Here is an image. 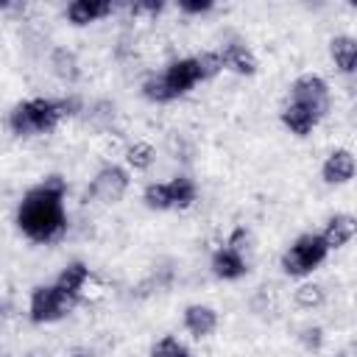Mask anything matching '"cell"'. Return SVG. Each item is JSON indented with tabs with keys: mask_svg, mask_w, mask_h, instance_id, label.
<instances>
[{
	"mask_svg": "<svg viewBox=\"0 0 357 357\" xmlns=\"http://www.w3.org/2000/svg\"><path fill=\"white\" fill-rule=\"evenodd\" d=\"M282 120H284V126H287L293 134L304 137V134H310V131L315 128V123H318L321 117H318V114H312L310 109L298 106V103H290V106H284V112H282Z\"/></svg>",
	"mask_w": 357,
	"mask_h": 357,
	"instance_id": "obj_14",
	"label": "cell"
},
{
	"mask_svg": "<svg viewBox=\"0 0 357 357\" xmlns=\"http://www.w3.org/2000/svg\"><path fill=\"white\" fill-rule=\"evenodd\" d=\"M304 340H307V346H318L321 343V329H304Z\"/></svg>",
	"mask_w": 357,
	"mask_h": 357,
	"instance_id": "obj_26",
	"label": "cell"
},
{
	"mask_svg": "<svg viewBox=\"0 0 357 357\" xmlns=\"http://www.w3.org/2000/svg\"><path fill=\"white\" fill-rule=\"evenodd\" d=\"M329 50H332L335 64L343 73H354V64H357V42L351 36H335Z\"/></svg>",
	"mask_w": 357,
	"mask_h": 357,
	"instance_id": "obj_15",
	"label": "cell"
},
{
	"mask_svg": "<svg viewBox=\"0 0 357 357\" xmlns=\"http://www.w3.org/2000/svg\"><path fill=\"white\" fill-rule=\"evenodd\" d=\"M212 271L220 276V279H240L248 268H245V259L240 251L234 248H223L212 257Z\"/></svg>",
	"mask_w": 357,
	"mask_h": 357,
	"instance_id": "obj_12",
	"label": "cell"
},
{
	"mask_svg": "<svg viewBox=\"0 0 357 357\" xmlns=\"http://www.w3.org/2000/svg\"><path fill=\"white\" fill-rule=\"evenodd\" d=\"M321 237H324L326 248H340L354 237V220L349 215H335V218H329Z\"/></svg>",
	"mask_w": 357,
	"mask_h": 357,
	"instance_id": "obj_13",
	"label": "cell"
},
{
	"mask_svg": "<svg viewBox=\"0 0 357 357\" xmlns=\"http://www.w3.org/2000/svg\"><path fill=\"white\" fill-rule=\"evenodd\" d=\"M64 178L61 176H47L39 187H33L17 212V223L20 229L36 240V243H47L56 240L64 231Z\"/></svg>",
	"mask_w": 357,
	"mask_h": 357,
	"instance_id": "obj_1",
	"label": "cell"
},
{
	"mask_svg": "<svg viewBox=\"0 0 357 357\" xmlns=\"http://www.w3.org/2000/svg\"><path fill=\"white\" fill-rule=\"evenodd\" d=\"M181 8H184L187 14H201V11H209L212 3H209V0H181Z\"/></svg>",
	"mask_w": 357,
	"mask_h": 357,
	"instance_id": "obj_25",
	"label": "cell"
},
{
	"mask_svg": "<svg viewBox=\"0 0 357 357\" xmlns=\"http://www.w3.org/2000/svg\"><path fill=\"white\" fill-rule=\"evenodd\" d=\"M201 78H204V75H201L198 59H178V61H173V64L167 67V73L162 75V81H165V86L170 89L173 98H178V95H184L187 89H192Z\"/></svg>",
	"mask_w": 357,
	"mask_h": 357,
	"instance_id": "obj_7",
	"label": "cell"
},
{
	"mask_svg": "<svg viewBox=\"0 0 357 357\" xmlns=\"http://www.w3.org/2000/svg\"><path fill=\"white\" fill-rule=\"evenodd\" d=\"M53 67H56V73L61 75V78H75L78 75V70H75V59H73V53H67V50H56L53 53Z\"/></svg>",
	"mask_w": 357,
	"mask_h": 357,
	"instance_id": "obj_22",
	"label": "cell"
},
{
	"mask_svg": "<svg viewBox=\"0 0 357 357\" xmlns=\"http://www.w3.org/2000/svg\"><path fill=\"white\" fill-rule=\"evenodd\" d=\"M151 162H153V148H151V145L137 142V145L128 148V165H131V167L145 170V167H151Z\"/></svg>",
	"mask_w": 357,
	"mask_h": 357,
	"instance_id": "obj_19",
	"label": "cell"
},
{
	"mask_svg": "<svg viewBox=\"0 0 357 357\" xmlns=\"http://www.w3.org/2000/svg\"><path fill=\"white\" fill-rule=\"evenodd\" d=\"M142 92H145V98H148V100H156V103H167V100H173V95H170V89L165 86L162 75L148 78V81L142 84Z\"/></svg>",
	"mask_w": 357,
	"mask_h": 357,
	"instance_id": "obj_18",
	"label": "cell"
},
{
	"mask_svg": "<svg viewBox=\"0 0 357 357\" xmlns=\"http://www.w3.org/2000/svg\"><path fill=\"white\" fill-rule=\"evenodd\" d=\"M293 103L310 109L312 114L324 117L326 109H329V89L324 84V78L318 75H301L296 84H293Z\"/></svg>",
	"mask_w": 357,
	"mask_h": 357,
	"instance_id": "obj_5",
	"label": "cell"
},
{
	"mask_svg": "<svg viewBox=\"0 0 357 357\" xmlns=\"http://www.w3.org/2000/svg\"><path fill=\"white\" fill-rule=\"evenodd\" d=\"M218 56H220V64L229 67V70H234V73L251 75V73L257 70V59H254L251 50H248L245 45H240V42H229V45L223 47V53H218Z\"/></svg>",
	"mask_w": 357,
	"mask_h": 357,
	"instance_id": "obj_9",
	"label": "cell"
},
{
	"mask_svg": "<svg viewBox=\"0 0 357 357\" xmlns=\"http://www.w3.org/2000/svg\"><path fill=\"white\" fill-rule=\"evenodd\" d=\"M86 276H89V271H86V265L84 262H73V265H67L64 271H61V276H59V287L75 301L78 296H81V287H84V282H86Z\"/></svg>",
	"mask_w": 357,
	"mask_h": 357,
	"instance_id": "obj_16",
	"label": "cell"
},
{
	"mask_svg": "<svg viewBox=\"0 0 357 357\" xmlns=\"http://www.w3.org/2000/svg\"><path fill=\"white\" fill-rule=\"evenodd\" d=\"M296 301H298L301 307H318V304L324 301V290H321L318 284H301V287L296 290Z\"/></svg>",
	"mask_w": 357,
	"mask_h": 357,
	"instance_id": "obj_23",
	"label": "cell"
},
{
	"mask_svg": "<svg viewBox=\"0 0 357 357\" xmlns=\"http://www.w3.org/2000/svg\"><path fill=\"white\" fill-rule=\"evenodd\" d=\"M326 251L329 248H326V243H324L321 234H304L282 257V268L290 276H304V273H310L312 268H318L326 259Z\"/></svg>",
	"mask_w": 357,
	"mask_h": 357,
	"instance_id": "obj_3",
	"label": "cell"
},
{
	"mask_svg": "<svg viewBox=\"0 0 357 357\" xmlns=\"http://www.w3.org/2000/svg\"><path fill=\"white\" fill-rule=\"evenodd\" d=\"M75 301L59 287V284H45L36 287L31 293V321L33 324H47V321H59L70 312Z\"/></svg>",
	"mask_w": 357,
	"mask_h": 357,
	"instance_id": "obj_4",
	"label": "cell"
},
{
	"mask_svg": "<svg viewBox=\"0 0 357 357\" xmlns=\"http://www.w3.org/2000/svg\"><path fill=\"white\" fill-rule=\"evenodd\" d=\"M126 190H128V176H126V170H120V167L112 165V167H103V170L95 176V181H92V187H89L86 195H92V198H98V201H103V204H117Z\"/></svg>",
	"mask_w": 357,
	"mask_h": 357,
	"instance_id": "obj_6",
	"label": "cell"
},
{
	"mask_svg": "<svg viewBox=\"0 0 357 357\" xmlns=\"http://www.w3.org/2000/svg\"><path fill=\"white\" fill-rule=\"evenodd\" d=\"M73 357H92V354H81V351H78V354H73Z\"/></svg>",
	"mask_w": 357,
	"mask_h": 357,
	"instance_id": "obj_27",
	"label": "cell"
},
{
	"mask_svg": "<svg viewBox=\"0 0 357 357\" xmlns=\"http://www.w3.org/2000/svg\"><path fill=\"white\" fill-rule=\"evenodd\" d=\"M75 109V100H47V98H33V100H25V103H17L11 117H8V126L14 134L20 137H28V134H45V131H53L56 123L64 117V114H73Z\"/></svg>",
	"mask_w": 357,
	"mask_h": 357,
	"instance_id": "obj_2",
	"label": "cell"
},
{
	"mask_svg": "<svg viewBox=\"0 0 357 357\" xmlns=\"http://www.w3.org/2000/svg\"><path fill=\"white\" fill-rule=\"evenodd\" d=\"M198 64H201V75L204 78H209V75H215L223 64H220V56L218 53H204L201 59H198Z\"/></svg>",
	"mask_w": 357,
	"mask_h": 357,
	"instance_id": "obj_24",
	"label": "cell"
},
{
	"mask_svg": "<svg viewBox=\"0 0 357 357\" xmlns=\"http://www.w3.org/2000/svg\"><path fill=\"white\" fill-rule=\"evenodd\" d=\"M145 204H148L151 209H170L167 184H148V187H145Z\"/></svg>",
	"mask_w": 357,
	"mask_h": 357,
	"instance_id": "obj_20",
	"label": "cell"
},
{
	"mask_svg": "<svg viewBox=\"0 0 357 357\" xmlns=\"http://www.w3.org/2000/svg\"><path fill=\"white\" fill-rule=\"evenodd\" d=\"M151 357H190L187 354V349L176 340V337H162L156 346H153V351H151Z\"/></svg>",
	"mask_w": 357,
	"mask_h": 357,
	"instance_id": "obj_21",
	"label": "cell"
},
{
	"mask_svg": "<svg viewBox=\"0 0 357 357\" xmlns=\"http://www.w3.org/2000/svg\"><path fill=\"white\" fill-rule=\"evenodd\" d=\"M354 176V156L349 151H335L324 162V178L329 184H343Z\"/></svg>",
	"mask_w": 357,
	"mask_h": 357,
	"instance_id": "obj_11",
	"label": "cell"
},
{
	"mask_svg": "<svg viewBox=\"0 0 357 357\" xmlns=\"http://www.w3.org/2000/svg\"><path fill=\"white\" fill-rule=\"evenodd\" d=\"M184 326L195 335V337H206L215 326H218V315L212 307H204V304H192L184 310Z\"/></svg>",
	"mask_w": 357,
	"mask_h": 357,
	"instance_id": "obj_10",
	"label": "cell"
},
{
	"mask_svg": "<svg viewBox=\"0 0 357 357\" xmlns=\"http://www.w3.org/2000/svg\"><path fill=\"white\" fill-rule=\"evenodd\" d=\"M106 14H112V3H106V0H75L67 6V17L75 25H89Z\"/></svg>",
	"mask_w": 357,
	"mask_h": 357,
	"instance_id": "obj_8",
	"label": "cell"
},
{
	"mask_svg": "<svg viewBox=\"0 0 357 357\" xmlns=\"http://www.w3.org/2000/svg\"><path fill=\"white\" fill-rule=\"evenodd\" d=\"M167 195H170V209H187L195 201V184L187 176H176L167 181Z\"/></svg>",
	"mask_w": 357,
	"mask_h": 357,
	"instance_id": "obj_17",
	"label": "cell"
}]
</instances>
